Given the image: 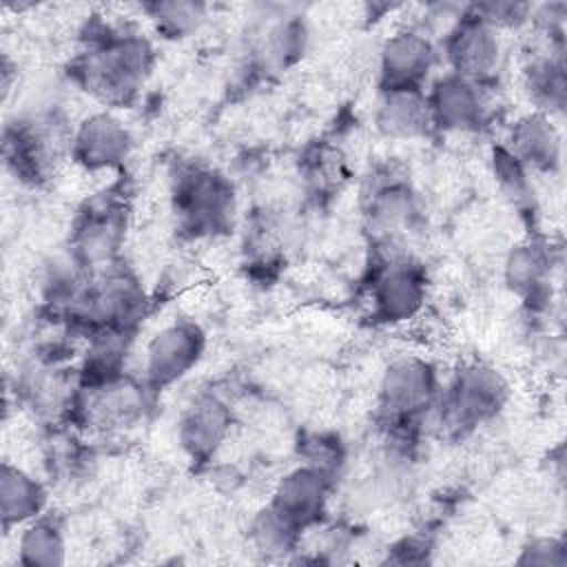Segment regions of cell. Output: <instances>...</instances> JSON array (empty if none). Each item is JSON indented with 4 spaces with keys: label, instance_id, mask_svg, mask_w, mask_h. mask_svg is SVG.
<instances>
[{
    "label": "cell",
    "instance_id": "14",
    "mask_svg": "<svg viewBox=\"0 0 567 567\" xmlns=\"http://www.w3.org/2000/svg\"><path fill=\"white\" fill-rule=\"evenodd\" d=\"M124 235L122 206L111 197H100L86 204L80 213L71 252L89 268L97 264H111Z\"/></svg>",
    "mask_w": 567,
    "mask_h": 567
},
{
    "label": "cell",
    "instance_id": "22",
    "mask_svg": "<svg viewBox=\"0 0 567 567\" xmlns=\"http://www.w3.org/2000/svg\"><path fill=\"white\" fill-rule=\"evenodd\" d=\"M66 554L64 534L55 518L38 516L24 525L18 540V560L31 567H53L62 565Z\"/></svg>",
    "mask_w": 567,
    "mask_h": 567
},
{
    "label": "cell",
    "instance_id": "24",
    "mask_svg": "<svg viewBox=\"0 0 567 567\" xmlns=\"http://www.w3.org/2000/svg\"><path fill=\"white\" fill-rule=\"evenodd\" d=\"M148 18L153 20L157 33L171 40L186 38L199 29V24L206 18V7L199 2H184V0H171V2H151L144 7Z\"/></svg>",
    "mask_w": 567,
    "mask_h": 567
},
{
    "label": "cell",
    "instance_id": "4",
    "mask_svg": "<svg viewBox=\"0 0 567 567\" xmlns=\"http://www.w3.org/2000/svg\"><path fill=\"white\" fill-rule=\"evenodd\" d=\"M509 385L505 377L487 363L463 365L450 381L441 414L450 430L467 432L492 421L507 403Z\"/></svg>",
    "mask_w": 567,
    "mask_h": 567
},
{
    "label": "cell",
    "instance_id": "21",
    "mask_svg": "<svg viewBox=\"0 0 567 567\" xmlns=\"http://www.w3.org/2000/svg\"><path fill=\"white\" fill-rule=\"evenodd\" d=\"M47 492L42 483L24 472L22 467H16L11 463H4L0 470V516L4 527L13 525H27L33 518H38L44 509Z\"/></svg>",
    "mask_w": 567,
    "mask_h": 567
},
{
    "label": "cell",
    "instance_id": "8",
    "mask_svg": "<svg viewBox=\"0 0 567 567\" xmlns=\"http://www.w3.org/2000/svg\"><path fill=\"white\" fill-rule=\"evenodd\" d=\"M425 290L423 266L410 257H394L381 266L372 281V312L385 323L408 321L423 308Z\"/></svg>",
    "mask_w": 567,
    "mask_h": 567
},
{
    "label": "cell",
    "instance_id": "17",
    "mask_svg": "<svg viewBox=\"0 0 567 567\" xmlns=\"http://www.w3.org/2000/svg\"><path fill=\"white\" fill-rule=\"evenodd\" d=\"M551 277V250L538 239H525L516 244L503 266L505 286L523 301L536 306L549 295Z\"/></svg>",
    "mask_w": 567,
    "mask_h": 567
},
{
    "label": "cell",
    "instance_id": "1",
    "mask_svg": "<svg viewBox=\"0 0 567 567\" xmlns=\"http://www.w3.org/2000/svg\"><path fill=\"white\" fill-rule=\"evenodd\" d=\"M153 49L142 35L111 33L95 40L78 62L80 82L106 104L131 102L146 82Z\"/></svg>",
    "mask_w": 567,
    "mask_h": 567
},
{
    "label": "cell",
    "instance_id": "15",
    "mask_svg": "<svg viewBox=\"0 0 567 567\" xmlns=\"http://www.w3.org/2000/svg\"><path fill=\"white\" fill-rule=\"evenodd\" d=\"M230 432V408L217 394L195 396L177 421V441L193 461H208Z\"/></svg>",
    "mask_w": 567,
    "mask_h": 567
},
{
    "label": "cell",
    "instance_id": "9",
    "mask_svg": "<svg viewBox=\"0 0 567 567\" xmlns=\"http://www.w3.org/2000/svg\"><path fill=\"white\" fill-rule=\"evenodd\" d=\"M60 135L49 120H22L4 131V159L11 171L31 184L47 179L55 166Z\"/></svg>",
    "mask_w": 567,
    "mask_h": 567
},
{
    "label": "cell",
    "instance_id": "18",
    "mask_svg": "<svg viewBox=\"0 0 567 567\" xmlns=\"http://www.w3.org/2000/svg\"><path fill=\"white\" fill-rule=\"evenodd\" d=\"M374 122L388 137L412 140L432 128L427 97L421 89H385L377 102Z\"/></svg>",
    "mask_w": 567,
    "mask_h": 567
},
{
    "label": "cell",
    "instance_id": "25",
    "mask_svg": "<svg viewBox=\"0 0 567 567\" xmlns=\"http://www.w3.org/2000/svg\"><path fill=\"white\" fill-rule=\"evenodd\" d=\"M299 532H301L299 527L286 520L270 505L259 509L250 523V538L255 547L266 556H284L292 551Z\"/></svg>",
    "mask_w": 567,
    "mask_h": 567
},
{
    "label": "cell",
    "instance_id": "7",
    "mask_svg": "<svg viewBox=\"0 0 567 567\" xmlns=\"http://www.w3.org/2000/svg\"><path fill=\"white\" fill-rule=\"evenodd\" d=\"M445 58L452 73L483 84L501 66L503 44L498 29L467 9L445 38Z\"/></svg>",
    "mask_w": 567,
    "mask_h": 567
},
{
    "label": "cell",
    "instance_id": "27",
    "mask_svg": "<svg viewBox=\"0 0 567 567\" xmlns=\"http://www.w3.org/2000/svg\"><path fill=\"white\" fill-rule=\"evenodd\" d=\"M472 13H476L481 20L492 24L494 29L503 27H514L532 13L529 4H518V2H478L470 7Z\"/></svg>",
    "mask_w": 567,
    "mask_h": 567
},
{
    "label": "cell",
    "instance_id": "6",
    "mask_svg": "<svg viewBox=\"0 0 567 567\" xmlns=\"http://www.w3.org/2000/svg\"><path fill=\"white\" fill-rule=\"evenodd\" d=\"M204 352V332L195 321L179 319L164 326L144 350V381L166 388L186 377Z\"/></svg>",
    "mask_w": 567,
    "mask_h": 567
},
{
    "label": "cell",
    "instance_id": "13",
    "mask_svg": "<svg viewBox=\"0 0 567 567\" xmlns=\"http://www.w3.org/2000/svg\"><path fill=\"white\" fill-rule=\"evenodd\" d=\"M133 140L128 128L113 113L84 117L71 135V155L86 171H109L126 162Z\"/></svg>",
    "mask_w": 567,
    "mask_h": 567
},
{
    "label": "cell",
    "instance_id": "2",
    "mask_svg": "<svg viewBox=\"0 0 567 567\" xmlns=\"http://www.w3.org/2000/svg\"><path fill=\"white\" fill-rule=\"evenodd\" d=\"M144 306L137 279L120 266H106L89 275L78 295L69 301V315L93 332L131 330Z\"/></svg>",
    "mask_w": 567,
    "mask_h": 567
},
{
    "label": "cell",
    "instance_id": "20",
    "mask_svg": "<svg viewBox=\"0 0 567 567\" xmlns=\"http://www.w3.org/2000/svg\"><path fill=\"white\" fill-rule=\"evenodd\" d=\"M89 399V416L95 419L100 425H128L133 423L144 405H146V390H153L146 381L137 383L120 374L117 379L86 388Z\"/></svg>",
    "mask_w": 567,
    "mask_h": 567
},
{
    "label": "cell",
    "instance_id": "28",
    "mask_svg": "<svg viewBox=\"0 0 567 567\" xmlns=\"http://www.w3.org/2000/svg\"><path fill=\"white\" fill-rule=\"evenodd\" d=\"M565 545L558 538H534L516 558L518 565H565Z\"/></svg>",
    "mask_w": 567,
    "mask_h": 567
},
{
    "label": "cell",
    "instance_id": "5",
    "mask_svg": "<svg viewBox=\"0 0 567 567\" xmlns=\"http://www.w3.org/2000/svg\"><path fill=\"white\" fill-rule=\"evenodd\" d=\"M436 396V370L421 357H399L381 374L379 412L390 425H416Z\"/></svg>",
    "mask_w": 567,
    "mask_h": 567
},
{
    "label": "cell",
    "instance_id": "26",
    "mask_svg": "<svg viewBox=\"0 0 567 567\" xmlns=\"http://www.w3.org/2000/svg\"><path fill=\"white\" fill-rule=\"evenodd\" d=\"M492 166H494V175L501 184V188L505 190V195L516 204H529L534 197L532 190V182H529V171L503 146L498 144L492 153Z\"/></svg>",
    "mask_w": 567,
    "mask_h": 567
},
{
    "label": "cell",
    "instance_id": "11",
    "mask_svg": "<svg viewBox=\"0 0 567 567\" xmlns=\"http://www.w3.org/2000/svg\"><path fill=\"white\" fill-rule=\"evenodd\" d=\"M332 474L303 463L290 472H286L270 496V507L279 512L286 520H290L295 527L303 529L312 523H317L326 509L328 494H330Z\"/></svg>",
    "mask_w": 567,
    "mask_h": 567
},
{
    "label": "cell",
    "instance_id": "10",
    "mask_svg": "<svg viewBox=\"0 0 567 567\" xmlns=\"http://www.w3.org/2000/svg\"><path fill=\"white\" fill-rule=\"evenodd\" d=\"M436 60L432 40L416 29L392 33L379 49V84L385 89H421Z\"/></svg>",
    "mask_w": 567,
    "mask_h": 567
},
{
    "label": "cell",
    "instance_id": "3",
    "mask_svg": "<svg viewBox=\"0 0 567 567\" xmlns=\"http://www.w3.org/2000/svg\"><path fill=\"white\" fill-rule=\"evenodd\" d=\"M173 208L179 226L193 237L215 235L233 221L235 195L230 182L210 168L190 166L175 177Z\"/></svg>",
    "mask_w": 567,
    "mask_h": 567
},
{
    "label": "cell",
    "instance_id": "19",
    "mask_svg": "<svg viewBox=\"0 0 567 567\" xmlns=\"http://www.w3.org/2000/svg\"><path fill=\"white\" fill-rule=\"evenodd\" d=\"M365 217L370 228L383 237L405 233L419 219L416 195L408 182L388 177L372 186L365 204Z\"/></svg>",
    "mask_w": 567,
    "mask_h": 567
},
{
    "label": "cell",
    "instance_id": "12",
    "mask_svg": "<svg viewBox=\"0 0 567 567\" xmlns=\"http://www.w3.org/2000/svg\"><path fill=\"white\" fill-rule=\"evenodd\" d=\"M432 126L443 131H476L485 122L483 86L456 73L441 75L425 93Z\"/></svg>",
    "mask_w": 567,
    "mask_h": 567
},
{
    "label": "cell",
    "instance_id": "16",
    "mask_svg": "<svg viewBox=\"0 0 567 567\" xmlns=\"http://www.w3.org/2000/svg\"><path fill=\"white\" fill-rule=\"evenodd\" d=\"M527 171L551 173L560 166L563 142L547 113L534 111L518 117L503 144Z\"/></svg>",
    "mask_w": 567,
    "mask_h": 567
},
{
    "label": "cell",
    "instance_id": "23",
    "mask_svg": "<svg viewBox=\"0 0 567 567\" xmlns=\"http://www.w3.org/2000/svg\"><path fill=\"white\" fill-rule=\"evenodd\" d=\"M525 86L540 113L549 115L554 111H563L565 95H567V80H565V64L560 53L536 58L525 69Z\"/></svg>",
    "mask_w": 567,
    "mask_h": 567
}]
</instances>
